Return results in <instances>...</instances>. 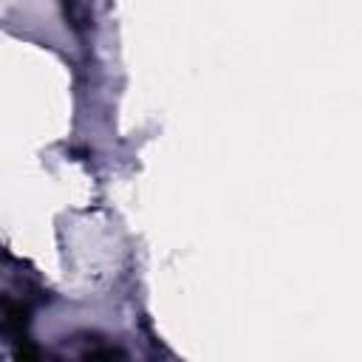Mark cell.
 I'll list each match as a JSON object with an SVG mask.
<instances>
[{
  "mask_svg": "<svg viewBox=\"0 0 362 362\" xmlns=\"http://www.w3.org/2000/svg\"><path fill=\"white\" fill-rule=\"evenodd\" d=\"M14 362H42L40 348L34 342L23 339V345H17V351H14Z\"/></svg>",
  "mask_w": 362,
  "mask_h": 362,
  "instance_id": "cell-2",
  "label": "cell"
},
{
  "mask_svg": "<svg viewBox=\"0 0 362 362\" xmlns=\"http://www.w3.org/2000/svg\"><path fill=\"white\" fill-rule=\"evenodd\" d=\"M85 359H88V362H124V354H122L119 348H113V345H105V348L90 351Z\"/></svg>",
  "mask_w": 362,
  "mask_h": 362,
  "instance_id": "cell-1",
  "label": "cell"
}]
</instances>
